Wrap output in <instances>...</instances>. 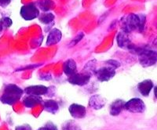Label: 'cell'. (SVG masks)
Wrapping results in <instances>:
<instances>
[{
	"label": "cell",
	"mask_w": 157,
	"mask_h": 130,
	"mask_svg": "<svg viewBox=\"0 0 157 130\" xmlns=\"http://www.w3.org/2000/svg\"><path fill=\"white\" fill-rule=\"evenodd\" d=\"M124 109L131 113H143L145 110V104L139 98H133L125 102Z\"/></svg>",
	"instance_id": "6"
},
{
	"label": "cell",
	"mask_w": 157,
	"mask_h": 130,
	"mask_svg": "<svg viewBox=\"0 0 157 130\" xmlns=\"http://www.w3.org/2000/svg\"><path fill=\"white\" fill-rule=\"evenodd\" d=\"M61 130H81V128L74 121H67L62 125Z\"/></svg>",
	"instance_id": "21"
},
{
	"label": "cell",
	"mask_w": 157,
	"mask_h": 130,
	"mask_svg": "<svg viewBox=\"0 0 157 130\" xmlns=\"http://www.w3.org/2000/svg\"><path fill=\"white\" fill-rule=\"evenodd\" d=\"M64 73L68 77L71 76L77 73V65L73 59H68L64 63L63 65Z\"/></svg>",
	"instance_id": "14"
},
{
	"label": "cell",
	"mask_w": 157,
	"mask_h": 130,
	"mask_svg": "<svg viewBox=\"0 0 157 130\" xmlns=\"http://www.w3.org/2000/svg\"><path fill=\"white\" fill-rule=\"evenodd\" d=\"M105 64L109 66L112 67L114 69H116V68H120V63L119 61H116V60H109V61H107L105 62Z\"/></svg>",
	"instance_id": "25"
},
{
	"label": "cell",
	"mask_w": 157,
	"mask_h": 130,
	"mask_svg": "<svg viewBox=\"0 0 157 130\" xmlns=\"http://www.w3.org/2000/svg\"><path fill=\"white\" fill-rule=\"evenodd\" d=\"M62 34L61 32L57 28H53L49 33V35L47 37V46H50L53 45H55L61 41Z\"/></svg>",
	"instance_id": "12"
},
{
	"label": "cell",
	"mask_w": 157,
	"mask_h": 130,
	"mask_svg": "<svg viewBox=\"0 0 157 130\" xmlns=\"http://www.w3.org/2000/svg\"><path fill=\"white\" fill-rule=\"evenodd\" d=\"M11 1L12 0H0V6L2 7H6V6H7L10 3Z\"/></svg>",
	"instance_id": "27"
},
{
	"label": "cell",
	"mask_w": 157,
	"mask_h": 130,
	"mask_svg": "<svg viewBox=\"0 0 157 130\" xmlns=\"http://www.w3.org/2000/svg\"><path fill=\"white\" fill-rule=\"evenodd\" d=\"M43 98L41 96H33V95H28L25 98H24L23 103L24 105L28 108H32L39 104H42L43 103Z\"/></svg>",
	"instance_id": "11"
},
{
	"label": "cell",
	"mask_w": 157,
	"mask_h": 130,
	"mask_svg": "<svg viewBox=\"0 0 157 130\" xmlns=\"http://www.w3.org/2000/svg\"><path fill=\"white\" fill-rule=\"evenodd\" d=\"M83 37H84V34L82 33V32H80L79 34L77 35L73 39H72V41H71V43L69 44V46L72 47V46H75V45H76L78 42H80L81 40L82 39V38Z\"/></svg>",
	"instance_id": "23"
},
{
	"label": "cell",
	"mask_w": 157,
	"mask_h": 130,
	"mask_svg": "<svg viewBox=\"0 0 157 130\" xmlns=\"http://www.w3.org/2000/svg\"><path fill=\"white\" fill-rule=\"evenodd\" d=\"M94 75H95L97 79L100 82H108L116 75V69L109 65H106L98 70H96Z\"/></svg>",
	"instance_id": "5"
},
{
	"label": "cell",
	"mask_w": 157,
	"mask_h": 130,
	"mask_svg": "<svg viewBox=\"0 0 157 130\" xmlns=\"http://www.w3.org/2000/svg\"><path fill=\"white\" fill-rule=\"evenodd\" d=\"M2 30H3V28H2V24H1V23H0V34H1V32H2Z\"/></svg>",
	"instance_id": "29"
},
{
	"label": "cell",
	"mask_w": 157,
	"mask_h": 130,
	"mask_svg": "<svg viewBox=\"0 0 157 130\" xmlns=\"http://www.w3.org/2000/svg\"><path fill=\"white\" fill-rule=\"evenodd\" d=\"M44 110L49 113H51L53 114H55L59 110V104L57 101L54 100H47L43 101L42 103Z\"/></svg>",
	"instance_id": "17"
},
{
	"label": "cell",
	"mask_w": 157,
	"mask_h": 130,
	"mask_svg": "<svg viewBox=\"0 0 157 130\" xmlns=\"http://www.w3.org/2000/svg\"><path fill=\"white\" fill-rule=\"evenodd\" d=\"M38 130H57V128L54 123L51 122V121H49L44 126L39 128Z\"/></svg>",
	"instance_id": "24"
},
{
	"label": "cell",
	"mask_w": 157,
	"mask_h": 130,
	"mask_svg": "<svg viewBox=\"0 0 157 130\" xmlns=\"http://www.w3.org/2000/svg\"><path fill=\"white\" fill-rule=\"evenodd\" d=\"M127 50L130 53L138 56L139 63L141 64V66H143L144 68L153 66L156 64V52L153 51L148 47L137 46L130 44L127 47Z\"/></svg>",
	"instance_id": "2"
},
{
	"label": "cell",
	"mask_w": 157,
	"mask_h": 130,
	"mask_svg": "<svg viewBox=\"0 0 157 130\" xmlns=\"http://www.w3.org/2000/svg\"><path fill=\"white\" fill-rule=\"evenodd\" d=\"M105 103L106 100L101 95H94L89 100V106L94 110H100L105 107Z\"/></svg>",
	"instance_id": "10"
},
{
	"label": "cell",
	"mask_w": 157,
	"mask_h": 130,
	"mask_svg": "<svg viewBox=\"0 0 157 130\" xmlns=\"http://www.w3.org/2000/svg\"><path fill=\"white\" fill-rule=\"evenodd\" d=\"M48 88L43 85H37V86H31L25 88V92L27 95H33V96H43L47 95Z\"/></svg>",
	"instance_id": "9"
},
{
	"label": "cell",
	"mask_w": 157,
	"mask_h": 130,
	"mask_svg": "<svg viewBox=\"0 0 157 130\" xmlns=\"http://www.w3.org/2000/svg\"><path fill=\"white\" fill-rule=\"evenodd\" d=\"M38 6H39V9L41 10L44 11V12H47V11L52 9V8L54 6V3L51 0H40L38 2Z\"/></svg>",
	"instance_id": "19"
},
{
	"label": "cell",
	"mask_w": 157,
	"mask_h": 130,
	"mask_svg": "<svg viewBox=\"0 0 157 130\" xmlns=\"http://www.w3.org/2000/svg\"><path fill=\"white\" fill-rule=\"evenodd\" d=\"M153 87V82L150 79H146V80L142 81V82H140L137 85V89L139 91V93L144 96H148Z\"/></svg>",
	"instance_id": "13"
},
{
	"label": "cell",
	"mask_w": 157,
	"mask_h": 130,
	"mask_svg": "<svg viewBox=\"0 0 157 130\" xmlns=\"http://www.w3.org/2000/svg\"><path fill=\"white\" fill-rule=\"evenodd\" d=\"M96 64H97V61L95 59L92 60V61H90L87 64L85 65L84 67L83 70L82 71L85 72L86 74H89L92 76V75H94L96 71Z\"/></svg>",
	"instance_id": "20"
},
{
	"label": "cell",
	"mask_w": 157,
	"mask_h": 130,
	"mask_svg": "<svg viewBox=\"0 0 157 130\" xmlns=\"http://www.w3.org/2000/svg\"><path fill=\"white\" fill-rule=\"evenodd\" d=\"M90 75L82 71L81 73H75V75L68 77V81L69 83L72 84V85L82 86L89 83L90 80Z\"/></svg>",
	"instance_id": "7"
},
{
	"label": "cell",
	"mask_w": 157,
	"mask_h": 130,
	"mask_svg": "<svg viewBox=\"0 0 157 130\" xmlns=\"http://www.w3.org/2000/svg\"><path fill=\"white\" fill-rule=\"evenodd\" d=\"M116 41H117L118 46L120 47V48L123 49H127V47L131 44V42H130V39L129 37L128 33H126L123 31L118 34L117 37H116Z\"/></svg>",
	"instance_id": "15"
},
{
	"label": "cell",
	"mask_w": 157,
	"mask_h": 130,
	"mask_svg": "<svg viewBox=\"0 0 157 130\" xmlns=\"http://www.w3.org/2000/svg\"><path fill=\"white\" fill-rule=\"evenodd\" d=\"M24 90L15 84H8L5 86L2 95L0 97V101L4 104L13 105L21 98Z\"/></svg>",
	"instance_id": "3"
},
{
	"label": "cell",
	"mask_w": 157,
	"mask_h": 130,
	"mask_svg": "<svg viewBox=\"0 0 157 130\" xmlns=\"http://www.w3.org/2000/svg\"><path fill=\"white\" fill-rule=\"evenodd\" d=\"M68 110L74 118L79 119V118H83L86 117V107L80 104H78V103H72L71 105H70Z\"/></svg>",
	"instance_id": "8"
},
{
	"label": "cell",
	"mask_w": 157,
	"mask_h": 130,
	"mask_svg": "<svg viewBox=\"0 0 157 130\" xmlns=\"http://www.w3.org/2000/svg\"><path fill=\"white\" fill-rule=\"evenodd\" d=\"M15 130H32V127L28 124H24V125H19V126L16 127Z\"/></svg>",
	"instance_id": "26"
},
{
	"label": "cell",
	"mask_w": 157,
	"mask_h": 130,
	"mask_svg": "<svg viewBox=\"0 0 157 130\" xmlns=\"http://www.w3.org/2000/svg\"><path fill=\"white\" fill-rule=\"evenodd\" d=\"M145 20L146 17L144 14L130 13L127 16H124L121 19L122 31L128 34L132 32H143Z\"/></svg>",
	"instance_id": "1"
},
{
	"label": "cell",
	"mask_w": 157,
	"mask_h": 130,
	"mask_svg": "<svg viewBox=\"0 0 157 130\" xmlns=\"http://www.w3.org/2000/svg\"><path fill=\"white\" fill-rule=\"evenodd\" d=\"M0 23H1L3 28H10L12 25L13 22L12 20L10 17H3L0 20Z\"/></svg>",
	"instance_id": "22"
},
{
	"label": "cell",
	"mask_w": 157,
	"mask_h": 130,
	"mask_svg": "<svg viewBox=\"0 0 157 130\" xmlns=\"http://www.w3.org/2000/svg\"><path fill=\"white\" fill-rule=\"evenodd\" d=\"M125 102L123 100H116L111 103L109 107V112L111 115L118 116L121 113L122 110L124 109Z\"/></svg>",
	"instance_id": "16"
},
{
	"label": "cell",
	"mask_w": 157,
	"mask_h": 130,
	"mask_svg": "<svg viewBox=\"0 0 157 130\" xmlns=\"http://www.w3.org/2000/svg\"><path fill=\"white\" fill-rule=\"evenodd\" d=\"M21 16L25 19V20H32L39 17L40 15L39 9L36 6V5L33 2L32 3L26 4L21 8L20 11Z\"/></svg>",
	"instance_id": "4"
},
{
	"label": "cell",
	"mask_w": 157,
	"mask_h": 130,
	"mask_svg": "<svg viewBox=\"0 0 157 130\" xmlns=\"http://www.w3.org/2000/svg\"><path fill=\"white\" fill-rule=\"evenodd\" d=\"M54 19H55V16H54V14L51 13L47 12L39 16V21L44 24H50L53 23Z\"/></svg>",
	"instance_id": "18"
},
{
	"label": "cell",
	"mask_w": 157,
	"mask_h": 130,
	"mask_svg": "<svg viewBox=\"0 0 157 130\" xmlns=\"http://www.w3.org/2000/svg\"><path fill=\"white\" fill-rule=\"evenodd\" d=\"M40 66V64H37V65H30V66L29 67H26V68H18V69H17L15 71H23V70H25V69H29V68H37V67Z\"/></svg>",
	"instance_id": "28"
}]
</instances>
